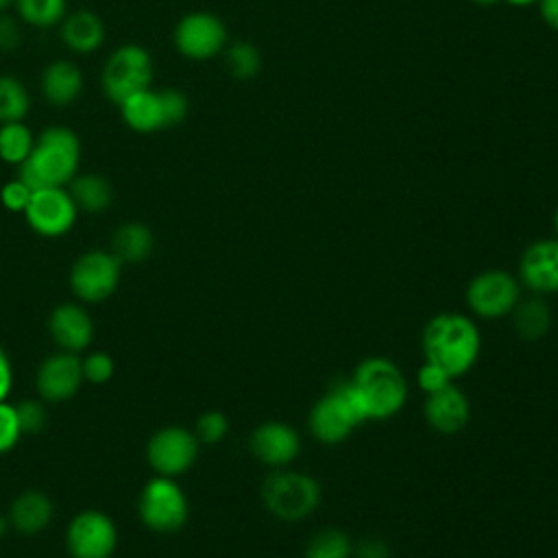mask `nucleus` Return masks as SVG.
Returning <instances> with one entry per match:
<instances>
[{
  "label": "nucleus",
  "mask_w": 558,
  "mask_h": 558,
  "mask_svg": "<svg viewBox=\"0 0 558 558\" xmlns=\"http://www.w3.org/2000/svg\"><path fill=\"white\" fill-rule=\"evenodd\" d=\"M466 305L480 318L510 316L521 299V281L501 268L477 272L466 286Z\"/></svg>",
  "instance_id": "nucleus-10"
},
{
  "label": "nucleus",
  "mask_w": 558,
  "mask_h": 558,
  "mask_svg": "<svg viewBox=\"0 0 558 558\" xmlns=\"http://www.w3.org/2000/svg\"><path fill=\"white\" fill-rule=\"evenodd\" d=\"M81 357L70 351H57L44 357L35 375V388L44 401L61 403L72 399L83 386Z\"/></svg>",
  "instance_id": "nucleus-15"
},
{
  "label": "nucleus",
  "mask_w": 558,
  "mask_h": 558,
  "mask_svg": "<svg viewBox=\"0 0 558 558\" xmlns=\"http://www.w3.org/2000/svg\"><path fill=\"white\" fill-rule=\"evenodd\" d=\"M52 514H54L52 499L46 493L35 490V488L20 493L11 501L9 512H7L11 530L20 532L22 536L41 534L50 525Z\"/></svg>",
  "instance_id": "nucleus-20"
},
{
  "label": "nucleus",
  "mask_w": 558,
  "mask_h": 558,
  "mask_svg": "<svg viewBox=\"0 0 558 558\" xmlns=\"http://www.w3.org/2000/svg\"><path fill=\"white\" fill-rule=\"evenodd\" d=\"M364 403L349 379L336 381L310 410L307 425L310 434L323 445H340L344 442L351 432L366 423Z\"/></svg>",
  "instance_id": "nucleus-4"
},
{
  "label": "nucleus",
  "mask_w": 558,
  "mask_h": 558,
  "mask_svg": "<svg viewBox=\"0 0 558 558\" xmlns=\"http://www.w3.org/2000/svg\"><path fill=\"white\" fill-rule=\"evenodd\" d=\"M33 144H35V135L24 124V120L0 124V159L2 161L20 168L31 155Z\"/></svg>",
  "instance_id": "nucleus-26"
},
{
  "label": "nucleus",
  "mask_w": 558,
  "mask_h": 558,
  "mask_svg": "<svg viewBox=\"0 0 558 558\" xmlns=\"http://www.w3.org/2000/svg\"><path fill=\"white\" fill-rule=\"evenodd\" d=\"M201 442L196 434L183 425H166L146 442V460L155 475L177 477L190 471L198 458Z\"/></svg>",
  "instance_id": "nucleus-11"
},
{
  "label": "nucleus",
  "mask_w": 558,
  "mask_h": 558,
  "mask_svg": "<svg viewBox=\"0 0 558 558\" xmlns=\"http://www.w3.org/2000/svg\"><path fill=\"white\" fill-rule=\"evenodd\" d=\"M203 445H218L229 434V418L220 410H207L196 418L192 429Z\"/></svg>",
  "instance_id": "nucleus-31"
},
{
  "label": "nucleus",
  "mask_w": 558,
  "mask_h": 558,
  "mask_svg": "<svg viewBox=\"0 0 558 558\" xmlns=\"http://www.w3.org/2000/svg\"><path fill=\"white\" fill-rule=\"evenodd\" d=\"M190 102L181 89L146 87L120 105L122 120L137 133H157L181 124L187 118Z\"/></svg>",
  "instance_id": "nucleus-6"
},
{
  "label": "nucleus",
  "mask_w": 558,
  "mask_h": 558,
  "mask_svg": "<svg viewBox=\"0 0 558 558\" xmlns=\"http://www.w3.org/2000/svg\"><path fill=\"white\" fill-rule=\"evenodd\" d=\"M519 281L534 294H558V238L536 240L523 251Z\"/></svg>",
  "instance_id": "nucleus-17"
},
{
  "label": "nucleus",
  "mask_w": 558,
  "mask_h": 558,
  "mask_svg": "<svg viewBox=\"0 0 558 558\" xmlns=\"http://www.w3.org/2000/svg\"><path fill=\"white\" fill-rule=\"evenodd\" d=\"M22 436L24 434H22V427L17 421L15 405L0 401V456L11 451Z\"/></svg>",
  "instance_id": "nucleus-34"
},
{
  "label": "nucleus",
  "mask_w": 558,
  "mask_h": 558,
  "mask_svg": "<svg viewBox=\"0 0 558 558\" xmlns=\"http://www.w3.org/2000/svg\"><path fill=\"white\" fill-rule=\"evenodd\" d=\"M172 39L185 59L205 61L225 50L227 28L218 15L209 11H192L177 22Z\"/></svg>",
  "instance_id": "nucleus-14"
},
{
  "label": "nucleus",
  "mask_w": 558,
  "mask_h": 558,
  "mask_svg": "<svg viewBox=\"0 0 558 558\" xmlns=\"http://www.w3.org/2000/svg\"><path fill=\"white\" fill-rule=\"evenodd\" d=\"M453 381V377H449L440 366L432 364V362H423L421 368L416 371V384L418 388L425 392V395H432V392H438L440 388L449 386Z\"/></svg>",
  "instance_id": "nucleus-36"
},
{
  "label": "nucleus",
  "mask_w": 558,
  "mask_h": 558,
  "mask_svg": "<svg viewBox=\"0 0 558 558\" xmlns=\"http://www.w3.org/2000/svg\"><path fill=\"white\" fill-rule=\"evenodd\" d=\"M541 4V15L543 20L554 28L558 31V0H538Z\"/></svg>",
  "instance_id": "nucleus-40"
},
{
  "label": "nucleus",
  "mask_w": 558,
  "mask_h": 558,
  "mask_svg": "<svg viewBox=\"0 0 558 558\" xmlns=\"http://www.w3.org/2000/svg\"><path fill=\"white\" fill-rule=\"evenodd\" d=\"M105 22L98 13L78 9L61 20V41L68 50L78 54H92L105 44Z\"/></svg>",
  "instance_id": "nucleus-21"
},
{
  "label": "nucleus",
  "mask_w": 558,
  "mask_h": 558,
  "mask_svg": "<svg viewBox=\"0 0 558 558\" xmlns=\"http://www.w3.org/2000/svg\"><path fill=\"white\" fill-rule=\"evenodd\" d=\"M81 140L68 126H46L35 135V144L26 161L20 166V179L33 190L68 187L78 174Z\"/></svg>",
  "instance_id": "nucleus-2"
},
{
  "label": "nucleus",
  "mask_w": 558,
  "mask_h": 558,
  "mask_svg": "<svg viewBox=\"0 0 558 558\" xmlns=\"http://www.w3.org/2000/svg\"><path fill=\"white\" fill-rule=\"evenodd\" d=\"M248 449L262 464L283 469L301 453V436L290 423L264 421L251 432Z\"/></svg>",
  "instance_id": "nucleus-16"
},
{
  "label": "nucleus",
  "mask_w": 558,
  "mask_h": 558,
  "mask_svg": "<svg viewBox=\"0 0 558 558\" xmlns=\"http://www.w3.org/2000/svg\"><path fill=\"white\" fill-rule=\"evenodd\" d=\"M262 501L275 519L303 521L320 504V484L303 471L272 469L262 484Z\"/></svg>",
  "instance_id": "nucleus-5"
},
{
  "label": "nucleus",
  "mask_w": 558,
  "mask_h": 558,
  "mask_svg": "<svg viewBox=\"0 0 558 558\" xmlns=\"http://www.w3.org/2000/svg\"><path fill=\"white\" fill-rule=\"evenodd\" d=\"M11 530V523H9V517L7 514H0V538H4Z\"/></svg>",
  "instance_id": "nucleus-41"
},
{
  "label": "nucleus",
  "mask_w": 558,
  "mask_h": 558,
  "mask_svg": "<svg viewBox=\"0 0 558 558\" xmlns=\"http://www.w3.org/2000/svg\"><path fill=\"white\" fill-rule=\"evenodd\" d=\"M15 412L22 434H39L48 425V410L39 399H22Z\"/></svg>",
  "instance_id": "nucleus-33"
},
{
  "label": "nucleus",
  "mask_w": 558,
  "mask_h": 558,
  "mask_svg": "<svg viewBox=\"0 0 558 558\" xmlns=\"http://www.w3.org/2000/svg\"><path fill=\"white\" fill-rule=\"evenodd\" d=\"M70 558H111L118 549V527L102 510H81L65 527Z\"/></svg>",
  "instance_id": "nucleus-12"
},
{
  "label": "nucleus",
  "mask_w": 558,
  "mask_h": 558,
  "mask_svg": "<svg viewBox=\"0 0 558 558\" xmlns=\"http://www.w3.org/2000/svg\"><path fill=\"white\" fill-rule=\"evenodd\" d=\"M155 251V235L144 222L131 220L120 225L111 238V253L122 264H140Z\"/></svg>",
  "instance_id": "nucleus-23"
},
{
  "label": "nucleus",
  "mask_w": 558,
  "mask_h": 558,
  "mask_svg": "<svg viewBox=\"0 0 558 558\" xmlns=\"http://www.w3.org/2000/svg\"><path fill=\"white\" fill-rule=\"evenodd\" d=\"M351 381L364 403L368 421H384L399 414L408 401V379L403 371L384 355L364 357Z\"/></svg>",
  "instance_id": "nucleus-3"
},
{
  "label": "nucleus",
  "mask_w": 558,
  "mask_h": 558,
  "mask_svg": "<svg viewBox=\"0 0 558 558\" xmlns=\"http://www.w3.org/2000/svg\"><path fill=\"white\" fill-rule=\"evenodd\" d=\"M68 192H70L74 205L78 207V211H87V214H100L113 201L111 183L96 172L76 174L68 183Z\"/></svg>",
  "instance_id": "nucleus-25"
},
{
  "label": "nucleus",
  "mask_w": 558,
  "mask_h": 558,
  "mask_svg": "<svg viewBox=\"0 0 558 558\" xmlns=\"http://www.w3.org/2000/svg\"><path fill=\"white\" fill-rule=\"evenodd\" d=\"M510 4H514V7H527V4H534V2H538V0H508Z\"/></svg>",
  "instance_id": "nucleus-42"
},
{
  "label": "nucleus",
  "mask_w": 558,
  "mask_h": 558,
  "mask_svg": "<svg viewBox=\"0 0 558 558\" xmlns=\"http://www.w3.org/2000/svg\"><path fill=\"white\" fill-rule=\"evenodd\" d=\"M11 390H13V364L4 347L0 344V401H7Z\"/></svg>",
  "instance_id": "nucleus-39"
},
{
  "label": "nucleus",
  "mask_w": 558,
  "mask_h": 558,
  "mask_svg": "<svg viewBox=\"0 0 558 558\" xmlns=\"http://www.w3.org/2000/svg\"><path fill=\"white\" fill-rule=\"evenodd\" d=\"M142 523L157 534L179 532L190 517V501L174 477L155 475L140 493L137 501Z\"/></svg>",
  "instance_id": "nucleus-7"
},
{
  "label": "nucleus",
  "mask_w": 558,
  "mask_h": 558,
  "mask_svg": "<svg viewBox=\"0 0 558 558\" xmlns=\"http://www.w3.org/2000/svg\"><path fill=\"white\" fill-rule=\"evenodd\" d=\"M122 262L102 248L81 253L70 268V288L81 303L107 301L120 286Z\"/></svg>",
  "instance_id": "nucleus-9"
},
{
  "label": "nucleus",
  "mask_w": 558,
  "mask_h": 558,
  "mask_svg": "<svg viewBox=\"0 0 558 558\" xmlns=\"http://www.w3.org/2000/svg\"><path fill=\"white\" fill-rule=\"evenodd\" d=\"M31 109V96L24 83L15 76L0 74V124L20 122Z\"/></svg>",
  "instance_id": "nucleus-28"
},
{
  "label": "nucleus",
  "mask_w": 558,
  "mask_h": 558,
  "mask_svg": "<svg viewBox=\"0 0 558 558\" xmlns=\"http://www.w3.org/2000/svg\"><path fill=\"white\" fill-rule=\"evenodd\" d=\"M81 368H83V379L89 384H107L113 373H116V362L109 353L105 351H92L85 357H81Z\"/></svg>",
  "instance_id": "nucleus-32"
},
{
  "label": "nucleus",
  "mask_w": 558,
  "mask_h": 558,
  "mask_svg": "<svg viewBox=\"0 0 558 558\" xmlns=\"http://www.w3.org/2000/svg\"><path fill=\"white\" fill-rule=\"evenodd\" d=\"M11 4H15V0H0V13H4Z\"/></svg>",
  "instance_id": "nucleus-43"
},
{
  "label": "nucleus",
  "mask_w": 558,
  "mask_h": 558,
  "mask_svg": "<svg viewBox=\"0 0 558 558\" xmlns=\"http://www.w3.org/2000/svg\"><path fill=\"white\" fill-rule=\"evenodd\" d=\"M31 196H33V187H31L26 181H22L20 177L7 181V183L0 187V203H2L4 209H9V211H22V214H24V209H26Z\"/></svg>",
  "instance_id": "nucleus-35"
},
{
  "label": "nucleus",
  "mask_w": 558,
  "mask_h": 558,
  "mask_svg": "<svg viewBox=\"0 0 558 558\" xmlns=\"http://www.w3.org/2000/svg\"><path fill=\"white\" fill-rule=\"evenodd\" d=\"M554 227H556V233H558V207H556V214H554Z\"/></svg>",
  "instance_id": "nucleus-45"
},
{
  "label": "nucleus",
  "mask_w": 558,
  "mask_h": 558,
  "mask_svg": "<svg viewBox=\"0 0 558 558\" xmlns=\"http://www.w3.org/2000/svg\"><path fill=\"white\" fill-rule=\"evenodd\" d=\"M421 344L425 360L456 379L475 366L482 351V333L471 316L440 312L425 323Z\"/></svg>",
  "instance_id": "nucleus-1"
},
{
  "label": "nucleus",
  "mask_w": 558,
  "mask_h": 558,
  "mask_svg": "<svg viewBox=\"0 0 558 558\" xmlns=\"http://www.w3.org/2000/svg\"><path fill=\"white\" fill-rule=\"evenodd\" d=\"M78 216L68 187H39L33 190V196L24 209L26 225L41 238H61L65 235Z\"/></svg>",
  "instance_id": "nucleus-13"
},
{
  "label": "nucleus",
  "mask_w": 558,
  "mask_h": 558,
  "mask_svg": "<svg viewBox=\"0 0 558 558\" xmlns=\"http://www.w3.org/2000/svg\"><path fill=\"white\" fill-rule=\"evenodd\" d=\"M473 2H477V4H495V2H499V0H473Z\"/></svg>",
  "instance_id": "nucleus-44"
},
{
  "label": "nucleus",
  "mask_w": 558,
  "mask_h": 558,
  "mask_svg": "<svg viewBox=\"0 0 558 558\" xmlns=\"http://www.w3.org/2000/svg\"><path fill=\"white\" fill-rule=\"evenodd\" d=\"M48 333L61 351H85L94 340V320L81 303H59L48 316Z\"/></svg>",
  "instance_id": "nucleus-18"
},
{
  "label": "nucleus",
  "mask_w": 558,
  "mask_h": 558,
  "mask_svg": "<svg viewBox=\"0 0 558 558\" xmlns=\"http://www.w3.org/2000/svg\"><path fill=\"white\" fill-rule=\"evenodd\" d=\"M512 316V329L521 340L536 342L545 338V333L551 329V307L545 303L541 294H534L530 299H519L514 310L510 312Z\"/></svg>",
  "instance_id": "nucleus-24"
},
{
  "label": "nucleus",
  "mask_w": 558,
  "mask_h": 558,
  "mask_svg": "<svg viewBox=\"0 0 558 558\" xmlns=\"http://www.w3.org/2000/svg\"><path fill=\"white\" fill-rule=\"evenodd\" d=\"M225 61H227V70L233 78H240V81H248L253 76L259 74L262 70V57H259V50L248 44V41H235L227 48V54H225Z\"/></svg>",
  "instance_id": "nucleus-30"
},
{
  "label": "nucleus",
  "mask_w": 558,
  "mask_h": 558,
  "mask_svg": "<svg viewBox=\"0 0 558 558\" xmlns=\"http://www.w3.org/2000/svg\"><path fill=\"white\" fill-rule=\"evenodd\" d=\"M39 87H41V96L52 107H68L83 92V74L76 63L68 59H57L44 68Z\"/></svg>",
  "instance_id": "nucleus-22"
},
{
  "label": "nucleus",
  "mask_w": 558,
  "mask_h": 558,
  "mask_svg": "<svg viewBox=\"0 0 558 558\" xmlns=\"http://www.w3.org/2000/svg\"><path fill=\"white\" fill-rule=\"evenodd\" d=\"M353 556L355 558H390V547L386 541L377 536H366L357 545H353Z\"/></svg>",
  "instance_id": "nucleus-38"
},
{
  "label": "nucleus",
  "mask_w": 558,
  "mask_h": 558,
  "mask_svg": "<svg viewBox=\"0 0 558 558\" xmlns=\"http://www.w3.org/2000/svg\"><path fill=\"white\" fill-rule=\"evenodd\" d=\"M423 414L434 432L451 436L466 427L471 418V403L469 397L451 381L438 392L425 395Z\"/></svg>",
  "instance_id": "nucleus-19"
},
{
  "label": "nucleus",
  "mask_w": 558,
  "mask_h": 558,
  "mask_svg": "<svg viewBox=\"0 0 558 558\" xmlns=\"http://www.w3.org/2000/svg\"><path fill=\"white\" fill-rule=\"evenodd\" d=\"M305 558H353V541L340 527H323L305 543Z\"/></svg>",
  "instance_id": "nucleus-27"
},
{
  "label": "nucleus",
  "mask_w": 558,
  "mask_h": 558,
  "mask_svg": "<svg viewBox=\"0 0 558 558\" xmlns=\"http://www.w3.org/2000/svg\"><path fill=\"white\" fill-rule=\"evenodd\" d=\"M22 41L20 22H15L11 15L0 13V52H13Z\"/></svg>",
  "instance_id": "nucleus-37"
},
{
  "label": "nucleus",
  "mask_w": 558,
  "mask_h": 558,
  "mask_svg": "<svg viewBox=\"0 0 558 558\" xmlns=\"http://www.w3.org/2000/svg\"><path fill=\"white\" fill-rule=\"evenodd\" d=\"M105 96L118 107L133 94L153 85V57L144 46L124 44L116 48L100 72Z\"/></svg>",
  "instance_id": "nucleus-8"
},
{
  "label": "nucleus",
  "mask_w": 558,
  "mask_h": 558,
  "mask_svg": "<svg viewBox=\"0 0 558 558\" xmlns=\"http://www.w3.org/2000/svg\"><path fill=\"white\" fill-rule=\"evenodd\" d=\"M15 9L22 22L37 28L61 24V20L68 15L65 0H15Z\"/></svg>",
  "instance_id": "nucleus-29"
}]
</instances>
